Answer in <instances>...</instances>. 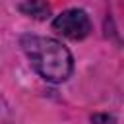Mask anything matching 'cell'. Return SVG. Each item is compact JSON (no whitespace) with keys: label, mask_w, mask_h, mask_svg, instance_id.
Returning <instances> with one entry per match:
<instances>
[{"label":"cell","mask_w":124,"mask_h":124,"mask_svg":"<svg viewBox=\"0 0 124 124\" xmlns=\"http://www.w3.org/2000/svg\"><path fill=\"white\" fill-rule=\"evenodd\" d=\"M21 46L33 68L46 81L58 83L72 74V56L62 43L48 37H23Z\"/></svg>","instance_id":"1"},{"label":"cell","mask_w":124,"mask_h":124,"mask_svg":"<svg viewBox=\"0 0 124 124\" xmlns=\"http://www.w3.org/2000/svg\"><path fill=\"white\" fill-rule=\"evenodd\" d=\"M54 31H58L60 35L68 37V39H83L89 35L91 31V23L85 12L81 10H66L60 16H56V19L52 21Z\"/></svg>","instance_id":"2"},{"label":"cell","mask_w":124,"mask_h":124,"mask_svg":"<svg viewBox=\"0 0 124 124\" xmlns=\"http://www.w3.org/2000/svg\"><path fill=\"white\" fill-rule=\"evenodd\" d=\"M19 10H21L23 14L35 17V19H45V17H48V14H50V6H48L45 0H25V2L19 6Z\"/></svg>","instance_id":"3"},{"label":"cell","mask_w":124,"mask_h":124,"mask_svg":"<svg viewBox=\"0 0 124 124\" xmlns=\"http://www.w3.org/2000/svg\"><path fill=\"white\" fill-rule=\"evenodd\" d=\"M91 120H93V124H114V118L108 114H95Z\"/></svg>","instance_id":"4"}]
</instances>
